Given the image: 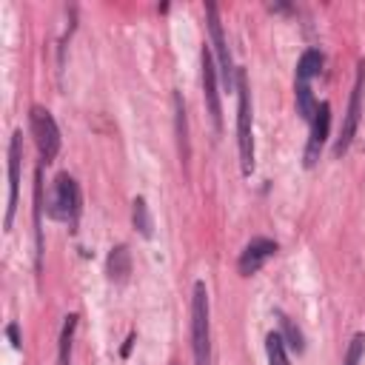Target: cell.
I'll use <instances>...</instances> for the list:
<instances>
[{"label":"cell","mask_w":365,"mask_h":365,"mask_svg":"<svg viewBox=\"0 0 365 365\" xmlns=\"http://www.w3.org/2000/svg\"><path fill=\"white\" fill-rule=\"evenodd\" d=\"M237 148H240V168L248 177L254 171V125H251V88L245 68L237 66Z\"/></svg>","instance_id":"obj_1"},{"label":"cell","mask_w":365,"mask_h":365,"mask_svg":"<svg viewBox=\"0 0 365 365\" xmlns=\"http://www.w3.org/2000/svg\"><path fill=\"white\" fill-rule=\"evenodd\" d=\"M191 351H194V365H211L208 288L202 279L194 282V297H191Z\"/></svg>","instance_id":"obj_2"},{"label":"cell","mask_w":365,"mask_h":365,"mask_svg":"<svg viewBox=\"0 0 365 365\" xmlns=\"http://www.w3.org/2000/svg\"><path fill=\"white\" fill-rule=\"evenodd\" d=\"M80 205H83V197H80V185L71 174H57L54 180V191H51V200H48V214L54 220H66L68 225H77V217H80Z\"/></svg>","instance_id":"obj_3"},{"label":"cell","mask_w":365,"mask_h":365,"mask_svg":"<svg viewBox=\"0 0 365 365\" xmlns=\"http://www.w3.org/2000/svg\"><path fill=\"white\" fill-rule=\"evenodd\" d=\"M362 94H365V63L359 60L356 66V80H354V88H351V100H348V111H345V120H342V128H339V137L334 143V157H342L354 137H356V128H359V117H362Z\"/></svg>","instance_id":"obj_4"},{"label":"cell","mask_w":365,"mask_h":365,"mask_svg":"<svg viewBox=\"0 0 365 365\" xmlns=\"http://www.w3.org/2000/svg\"><path fill=\"white\" fill-rule=\"evenodd\" d=\"M29 128L34 134V143H37V151H40V163H51L57 157V151H60V128H57L51 111L43 108V106H31Z\"/></svg>","instance_id":"obj_5"},{"label":"cell","mask_w":365,"mask_h":365,"mask_svg":"<svg viewBox=\"0 0 365 365\" xmlns=\"http://www.w3.org/2000/svg\"><path fill=\"white\" fill-rule=\"evenodd\" d=\"M205 17H208L211 48H214V54H217L222 83H225V88H234V83H237V66H234V60H231L228 40H225V31H222V23H220V11H217V6H214V3H205Z\"/></svg>","instance_id":"obj_6"},{"label":"cell","mask_w":365,"mask_h":365,"mask_svg":"<svg viewBox=\"0 0 365 365\" xmlns=\"http://www.w3.org/2000/svg\"><path fill=\"white\" fill-rule=\"evenodd\" d=\"M202 97H205V108L211 114L214 131H222V106H220V91H217V66H214V51L211 46H202Z\"/></svg>","instance_id":"obj_7"},{"label":"cell","mask_w":365,"mask_h":365,"mask_svg":"<svg viewBox=\"0 0 365 365\" xmlns=\"http://www.w3.org/2000/svg\"><path fill=\"white\" fill-rule=\"evenodd\" d=\"M20 163H23V134L14 131L9 140V197H6V220L3 228L11 231L14 211H17V191H20Z\"/></svg>","instance_id":"obj_8"},{"label":"cell","mask_w":365,"mask_h":365,"mask_svg":"<svg viewBox=\"0 0 365 365\" xmlns=\"http://www.w3.org/2000/svg\"><path fill=\"white\" fill-rule=\"evenodd\" d=\"M328 131H331V106L328 103H319L317 106V114L311 120V134H308V143H305V168H314L322 148H325V140H328Z\"/></svg>","instance_id":"obj_9"},{"label":"cell","mask_w":365,"mask_h":365,"mask_svg":"<svg viewBox=\"0 0 365 365\" xmlns=\"http://www.w3.org/2000/svg\"><path fill=\"white\" fill-rule=\"evenodd\" d=\"M274 254H277V242H274V240H268V237H254V240L240 251L237 271H240L242 277H251V274H257Z\"/></svg>","instance_id":"obj_10"},{"label":"cell","mask_w":365,"mask_h":365,"mask_svg":"<svg viewBox=\"0 0 365 365\" xmlns=\"http://www.w3.org/2000/svg\"><path fill=\"white\" fill-rule=\"evenodd\" d=\"M106 274L114 285H123L131 274V251L128 245H114L108 251V259H106Z\"/></svg>","instance_id":"obj_11"},{"label":"cell","mask_w":365,"mask_h":365,"mask_svg":"<svg viewBox=\"0 0 365 365\" xmlns=\"http://www.w3.org/2000/svg\"><path fill=\"white\" fill-rule=\"evenodd\" d=\"M174 128H177V145H180V163H188V123H185V106L182 97L174 91Z\"/></svg>","instance_id":"obj_12"},{"label":"cell","mask_w":365,"mask_h":365,"mask_svg":"<svg viewBox=\"0 0 365 365\" xmlns=\"http://www.w3.org/2000/svg\"><path fill=\"white\" fill-rule=\"evenodd\" d=\"M77 314H68L63 319V331H60V342H57V365H71V342H74V331H77Z\"/></svg>","instance_id":"obj_13"},{"label":"cell","mask_w":365,"mask_h":365,"mask_svg":"<svg viewBox=\"0 0 365 365\" xmlns=\"http://www.w3.org/2000/svg\"><path fill=\"white\" fill-rule=\"evenodd\" d=\"M322 63H325L322 51H317V48L302 51V57L297 63V83H311V77H317L322 71Z\"/></svg>","instance_id":"obj_14"},{"label":"cell","mask_w":365,"mask_h":365,"mask_svg":"<svg viewBox=\"0 0 365 365\" xmlns=\"http://www.w3.org/2000/svg\"><path fill=\"white\" fill-rule=\"evenodd\" d=\"M131 222H134V228L140 231V237L151 240V228H154V222H151L145 197H134V202H131Z\"/></svg>","instance_id":"obj_15"},{"label":"cell","mask_w":365,"mask_h":365,"mask_svg":"<svg viewBox=\"0 0 365 365\" xmlns=\"http://www.w3.org/2000/svg\"><path fill=\"white\" fill-rule=\"evenodd\" d=\"M265 354H268V365H291V359H288V345H285L282 334H277V331H271V334L265 336Z\"/></svg>","instance_id":"obj_16"},{"label":"cell","mask_w":365,"mask_h":365,"mask_svg":"<svg viewBox=\"0 0 365 365\" xmlns=\"http://www.w3.org/2000/svg\"><path fill=\"white\" fill-rule=\"evenodd\" d=\"M317 100H314V94H311V83H297V114L305 120V123H311L314 120V114H317Z\"/></svg>","instance_id":"obj_17"},{"label":"cell","mask_w":365,"mask_h":365,"mask_svg":"<svg viewBox=\"0 0 365 365\" xmlns=\"http://www.w3.org/2000/svg\"><path fill=\"white\" fill-rule=\"evenodd\" d=\"M277 319H279V325H282V339H285V345L291 348V351H297V354H302L305 351V342H302V331L282 314V311H277Z\"/></svg>","instance_id":"obj_18"},{"label":"cell","mask_w":365,"mask_h":365,"mask_svg":"<svg viewBox=\"0 0 365 365\" xmlns=\"http://www.w3.org/2000/svg\"><path fill=\"white\" fill-rule=\"evenodd\" d=\"M362 351H365V334H354V339H351V345L345 351V365H359Z\"/></svg>","instance_id":"obj_19"},{"label":"cell","mask_w":365,"mask_h":365,"mask_svg":"<svg viewBox=\"0 0 365 365\" xmlns=\"http://www.w3.org/2000/svg\"><path fill=\"white\" fill-rule=\"evenodd\" d=\"M6 334H9V339H11V345H14V348H20V342H23V339H20V334H17V325H14V322H9V328H6Z\"/></svg>","instance_id":"obj_20"},{"label":"cell","mask_w":365,"mask_h":365,"mask_svg":"<svg viewBox=\"0 0 365 365\" xmlns=\"http://www.w3.org/2000/svg\"><path fill=\"white\" fill-rule=\"evenodd\" d=\"M131 345H134V334H128V339H125V345H123V356H128Z\"/></svg>","instance_id":"obj_21"}]
</instances>
